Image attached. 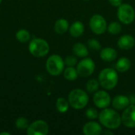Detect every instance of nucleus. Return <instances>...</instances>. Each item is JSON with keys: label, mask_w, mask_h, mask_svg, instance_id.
<instances>
[{"label": "nucleus", "mask_w": 135, "mask_h": 135, "mask_svg": "<svg viewBox=\"0 0 135 135\" xmlns=\"http://www.w3.org/2000/svg\"><path fill=\"white\" fill-rule=\"evenodd\" d=\"M100 123L107 129L115 130L120 127L122 119L119 114L114 109L104 108L99 114Z\"/></svg>", "instance_id": "obj_1"}, {"label": "nucleus", "mask_w": 135, "mask_h": 135, "mask_svg": "<svg viewBox=\"0 0 135 135\" xmlns=\"http://www.w3.org/2000/svg\"><path fill=\"white\" fill-rule=\"evenodd\" d=\"M98 81L104 89L110 90L117 85L119 75L115 70L112 68H105L100 72Z\"/></svg>", "instance_id": "obj_2"}, {"label": "nucleus", "mask_w": 135, "mask_h": 135, "mask_svg": "<svg viewBox=\"0 0 135 135\" xmlns=\"http://www.w3.org/2000/svg\"><path fill=\"white\" fill-rule=\"evenodd\" d=\"M68 102L70 105L77 110L83 109L89 103V96L85 91L81 89L72 90L68 95Z\"/></svg>", "instance_id": "obj_3"}, {"label": "nucleus", "mask_w": 135, "mask_h": 135, "mask_svg": "<svg viewBox=\"0 0 135 135\" xmlns=\"http://www.w3.org/2000/svg\"><path fill=\"white\" fill-rule=\"evenodd\" d=\"M50 47L48 43L41 38H35L31 40L28 45L29 52L35 57H44L49 52Z\"/></svg>", "instance_id": "obj_4"}, {"label": "nucleus", "mask_w": 135, "mask_h": 135, "mask_svg": "<svg viewBox=\"0 0 135 135\" xmlns=\"http://www.w3.org/2000/svg\"><path fill=\"white\" fill-rule=\"evenodd\" d=\"M64 60L59 55H52L47 60L46 69L52 76H58L61 74L64 70Z\"/></svg>", "instance_id": "obj_5"}, {"label": "nucleus", "mask_w": 135, "mask_h": 135, "mask_svg": "<svg viewBox=\"0 0 135 135\" xmlns=\"http://www.w3.org/2000/svg\"><path fill=\"white\" fill-rule=\"evenodd\" d=\"M117 16L123 24L130 25L135 19V11L132 6L126 3H123L119 6L117 10Z\"/></svg>", "instance_id": "obj_6"}, {"label": "nucleus", "mask_w": 135, "mask_h": 135, "mask_svg": "<svg viewBox=\"0 0 135 135\" xmlns=\"http://www.w3.org/2000/svg\"><path fill=\"white\" fill-rule=\"evenodd\" d=\"M96 68L94 61L91 58H84L77 64V71L78 76L82 78L89 77L93 74Z\"/></svg>", "instance_id": "obj_7"}, {"label": "nucleus", "mask_w": 135, "mask_h": 135, "mask_svg": "<svg viewBox=\"0 0 135 135\" xmlns=\"http://www.w3.org/2000/svg\"><path fill=\"white\" fill-rule=\"evenodd\" d=\"M89 28L95 34H104L108 28L106 19L100 14H94L90 18Z\"/></svg>", "instance_id": "obj_8"}, {"label": "nucleus", "mask_w": 135, "mask_h": 135, "mask_svg": "<svg viewBox=\"0 0 135 135\" xmlns=\"http://www.w3.org/2000/svg\"><path fill=\"white\" fill-rule=\"evenodd\" d=\"M49 127L47 123L40 119L32 123L27 129V134L28 135H47Z\"/></svg>", "instance_id": "obj_9"}, {"label": "nucleus", "mask_w": 135, "mask_h": 135, "mask_svg": "<svg viewBox=\"0 0 135 135\" xmlns=\"http://www.w3.org/2000/svg\"><path fill=\"white\" fill-rule=\"evenodd\" d=\"M122 123L128 128L135 127V104H131L123 110L121 115Z\"/></svg>", "instance_id": "obj_10"}, {"label": "nucleus", "mask_w": 135, "mask_h": 135, "mask_svg": "<svg viewBox=\"0 0 135 135\" xmlns=\"http://www.w3.org/2000/svg\"><path fill=\"white\" fill-rule=\"evenodd\" d=\"M111 97L106 91H97L93 96V103L98 108H106L111 104Z\"/></svg>", "instance_id": "obj_11"}, {"label": "nucleus", "mask_w": 135, "mask_h": 135, "mask_svg": "<svg viewBox=\"0 0 135 135\" xmlns=\"http://www.w3.org/2000/svg\"><path fill=\"white\" fill-rule=\"evenodd\" d=\"M82 131L85 135H100L103 132L100 124L95 121H90L85 123Z\"/></svg>", "instance_id": "obj_12"}, {"label": "nucleus", "mask_w": 135, "mask_h": 135, "mask_svg": "<svg viewBox=\"0 0 135 135\" xmlns=\"http://www.w3.org/2000/svg\"><path fill=\"white\" fill-rule=\"evenodd\" d=\"M130 104H131L130 97L125 95H118L115 97H114L112 100V106L114 107L115 109L119 111L124 110Z\"/></svg>", "instance_id": "obj_13"}, {"label": "nucleus", "mask_w": 135, "mask_h": 135, "mask_svg": "<svg viewBox=\"0 0 135 135\" xmlns=\"http://www.w3.org/2000/svg\"><path fill=\"white\" fill-rule=\"evenodd\" d=\"M118 46L123 50H130L134 47L135 39L131 35H123L118 40Z\"/></svg>", "instance_id": "obj_14"}, {"label": "nucleus", "mask_w": 135, "mask_h": 135, "mask_svg": "<svg viewBox=\"0 0 135 135\" xmlns=\"http://www.w3.org/2000/svg\"><path fill=\"white\" fill-rule=\"evenodd\" d=\"M100 57L104 62H112L117 58V51L112 47H107L101 49Z\"/></svg>", "instance_id": "obj_15"}, {"label": "nucleus", "mask_w": 135, "mask_h": 135, "mask_svg": "<svg viewBox=\"0 0 135 135\" xmlns=\"http://www.w3.org/2000/svg\"><path fill=\"white\" fill-rule=\"evenodd\" d=\"M70 34L74 37H79L81 36L85 31V26L81 21H77L74 22L69 28Z\"/></svg>", "instance_id": "obj_16"}, {"label": "nucleus", "mask_w": 135, "mask_h": 135, "mask_svg": "<svg viewBox=\"0 0 135 135\" xmlns=\"http://www.w3.org/2000/svg\"><path fill=\"white\" fill-rule=\"evenodd\" d=\"M131 66V60L127 57H122L116 62L115 68L116 70L120 73L127 72Z\"/></svg>", "instance_id": "obj_17"}, {"label": "nucleus", "mask_w": 135, "mask_h": 135, "mask_svg": "<svg viewBox=\"0 0 135 135\" xmlns=\"http://www.w3.org/2000/svg\"><path fill=\"white\" fill-rule=\"evenodd\" d=\"M73 52L76 56L80 58H85L89 55V50L87 47L81 43H77L74 45Z\"/></svg>", "instance_id": "obj_18"}, {"label": "nucleus", "mask_w": 135, "mask_h": 135, "mask_svg": "<svg viewBox=\"0 0 135 135\" xmlns=\"http://www.w3.org/2000/svg\"><path fill=\"white\" fill-rule=\"evenodd\" d=\"M69 23L67 20L64 18H61L56 21L55 24V31L58 34H63L67 32L69 29Z\"/></svg>", "instance_id": "obj_19"}, {"label": "nucleus", "mask_w": 135, "mask_h": 135, "mask_svg": "<svg viewBox=\"0 0 135 135\" xmlns=\"http://www.w3.org/2000/svg\"><path fill=\"white\" fill-rule=\"evenodd\" d=\"M63 75L66 80L73 81L78 78V74L77 69H75L74 66H67L63 70Z\"/></svg>", "instance_id": "obj_20"}, {"label": "nucleus", "mask_w": 135, "mask_h": 135, "mask_svg": "<svg viewBox=\"0 0 135 135\" xmlns=\"http://www.w3.org/2000/svg\"><path fill=\"white\" fill-rule=\"evenodd\" d=\"M69 102L63 97H59L56 100V108L59 112L60 113H65L68 111L69 109Z\"/></svg>", "instance_id": "obj_21"}, {"label": "nucleus", "mask_w": 135, "mask_h": 135, "mask_svg": "<svg viewBox=\"0 0 135 135\" xmlns=\"http://www.w3.org/2000/svg\"><path fill=\"white\" fill-rule=\"evenodd\" d=\"M30 33L25 29H20L16 32V39L21 43H26L30 40Z\"/></svg>", "instance_id": "obj_22"}, {"label": "nucleus", "mask_w": 135, "mask_h": 135, "mask_svg": "<svg viewBox=\"0 0 135 135\" xmlns=\"http://www.w3.org/2000/svg\"><path fill=\"white\" fill-rule=\"evenodd\" d=\"M100 87V83L99 81L97 79L92 78L89 79L87 83H86V90L89 93H96Z\"/></svg>", "instance_id": "obj_23"}, {"label": "nucleus", "mask_w": 135, "mask_h": 135, "mask_svg": "<svg viewBox=\"0 0 135 135\" xmlns=\"http://www.w3.org/2000/svg\"><path fill=\"white\" fill-rule=\"evenodd\" d=\"M107 30L112 35H117V34L120 33V32L122 30L121 24L118 21H113L108 25Z\"/></svg>", "instance_id": "obj_24"}, {"label": "nucleus", "mask_w": 135, "mask_h": 135, "mask_svg": "<svg viewBox=\"0 0 135 135\" xmlns=\"http://www.w3.org/2000/svg\"><path fill=\"white\" fill-rule=\"evenodd\" d=\"M15 126H16L17 129L21 130V131H24V130L28 129L29 123H28V121L27 119H25L24 117H20L16 120Z\"/></svg>", "instance_id": "obj_25"}, {"label": "nucleus", "mask_w": 135, "mask_h": 135, "mask_svg": "<svg viewBox=\"0 0 135 135\" xmlns=\"http://www.w3.org/2000/svg\"><path fill=\"white\" fill-rule=\"evenodd\" d=\"M85 116L89 119H96L99 117V113L97 110L94 108H89L85 112Z\"/></svg>", "instance_id": "obj_26"}, {"label": "nucleus", "mask_w": 135, "mask_h": 135, "mask_svg": "<svg viewBox=\"0 0 135 135\" xmlns=\"http://www.w3.org/2000/svg\"><path fill=\"white\" fill-rule=\"evenodd\" d=\"M88 46L89 47V48H91L92 50H94V51H99L101 49V44H100V41L94 38L89 39L88 40Z\"/></svg>", "instance_id": "obj_27"}, {"label": "nucleus", "mask_w": 135, "mask_h": 135, "mask_svg": "<svg viewBox=\"0 0 135 135\" xmlns=\"http://www.w3.org/2000/svg\"><path fill=\"white\" fill-rule=\"evenodd\" d=\"M64 62L67 66H74L78 64V60H77L76 57H74L73 55H68L65 59Z\"/></svg>", "instance_id": "obj_28"}, {"label": "nucleus", "mask_w": 135, "mask_h": 135, "mask_svg": "<svg viewBox=\"0 0 135 135\" xmlns=\"http://www.w3.org/2000/svg\"><path fill=\"white\" fill-rule=\"evenodd\" d=\"M110 4L113 6L119 7L121 4H123V0H108Z\"/></svg>", "instance_id": "obj_29"}, {"label": "nucleus", "mask_w": 135, "mask_h": 135, "mask_svg": "<svg viewBox=\"0 0 135 135\" xmlns=\"http://www.w3.org/2000/svg\"><path fill=\"white\" fill-rule=\"evenodd\" d=\"M102 134H113V132L111 131V129H108V131H103Z\"/></svg>", "instance_id": "obj_30"}, {"label": "nucleus", "mask_w": 135, "mask_h": 135, "mask_svg": "<svg viewBox=\"0 0 135 135\" xmlns=\"http://www.w3.org/2000/svg\"><path fill=\"white\" fill-rule=\"evenodd\" d=\"M9 133H7V132H2L0 133V135H9Z\"/></svg>", "instance_id": "obj_31"}, {"label": "nucleus", "mask_w": 135, "mask_h": 135, "mask_svg": "<svg viewBox=\"0 0 135 135\" xmlns=\"http://www.w3.org/2000/svg\"><path fill=\"white\" fill-rule=\"evenodd\" d=\"M2 0H0V4H1V2H2Z\"/></svg>", "instance_id": "obj_32"}, {"label": "nucleus", "mask_w": 135, "mask_h": 135, "mask_svg": "<svg viewBox=\"0 0 135 135\" xmlns=\"http://www.w3.org/2000/svg\"><path fill=\"white\" fill-rule=\"evenodd\" d=\"M85 1H89V0H85Z\"/></svg>", "instance_id": "obj_33"}]
</instances>
